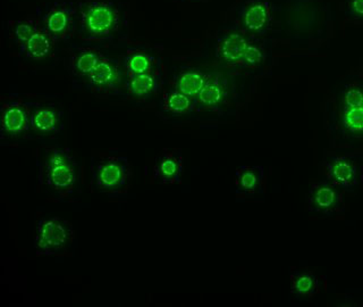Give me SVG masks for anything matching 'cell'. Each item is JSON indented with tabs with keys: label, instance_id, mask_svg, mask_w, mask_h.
Returning a JSON list of instances; mask_svg holds the SVG:
<instances>
[{
	"label": "cell",
	"instance_id": "obj_21",
	"mask_svg": "<svg viewBox=\"0 0 363 307\" xmlns=\"http://www.w3.org/2000/svg\"><path fill=\"white\" fill-rule=\"evenodd\" d=\"M196 108V98L182 94L179 90L169 91L164 95L162 109L173 114H186Z\"/></svg>",
	"mask_w": 363,
	"mask_h": 307
},
{
	"label": "cell",
	"instance_id": "obj_23",
	"mask_svg": "<svg viewBox=\"0 0 363 307\" xmlns=\"http://www.w3.org/2000/svg\"><path fill=\"white\" fill-rule=\"evenodd\" d=\"M292 293L298 297H311L318 293L319 282L313 274L300 273L292 276Z\"/></svg>",
	"mask_w": 363,
	"mask_h": 307
},
{
	"label": "cell",
	"instance_id": "obj_25",
	"mask_svg": "<svg viewBox=\"0 0 363 307\" xmlns=\"http://www.w3.org/2000/svg\"><path fill=\"white\" fill-rule=\"evenodd\" d=\"M346 17L355 23H363V0H346Z\"/></svg>",
	"mask_w": 363,
	"mask_h": 307
},
{
	"label": "cell",
	"instance_id": "obj_2",
	"mask_svg": "<svg viewBox=\"0 0 363 307\" xmlns=\"http://www.w3.org/2000/svg\"><path fill=\"white\" fill-rule=\"evenodd\" d=\"M79 179V164L69 148L45 149L39 161V181L60 197L73 193Z\"/></svg>",
	"mask_w": 363,
	"mask_h": 307
},
{
	"label": "cell",
	"instance_id": "obj_11",
	"mask_svg": "<svg viewBox=\"0 0 363 307\" xmlns=\"http://www.w3.org/2000/svg\"><path fill=\"white\" fill-rule=\"evenodd\" d=\"M310 208L315 212L332 214L343 208V196L329 183H317L310 191Z\"/></svg>",
	"mask_w": 363,
	"mask_h": 307
},
{
	"label": "cell",
	"instance_id": "obj_10",
	"mask_svg": "<svg viewBox=\"0 0 363 307\" xmlns=\"http://www.w3.org/2000/svg\"><path fill=\"white\" fill-rule=\"evenodd\" d=\"M251 45L252 43L241 32H230L219 40L217 57L228 65L243 68L244 60Z\"/></svg>",
	"mask_w": 363,
	"mask_h": 307
},
{
	"label": "cell",
	"instance_id": "obj_24",
	"mask_svg": "<svg viewBox=\"0 0 363 307\" xmlns=\"http://www.w3.org/2000/svg\"><path fill=\"white\" fill-rule=\"evenodd\" d=\"M343 125L351 134H363V106L345 107L343 113Z\"/></svg>",
	"mask_w": 363,
	"mask_h": 307
},
{
	"label": "cell",
	"instance_id": "obj_16",
	"mask_svg": "<svg viewBox=\"0 0 363 307\" xmlns=\"http://www.w3.org/2000/svg\"><path fill=\"white\" fill-rule=\"evenodd\" d=\"M102 55L99 51L92 48H79L72 56V73L83 81L94 72V68L102 60Z\"/></svg>",
	"mask_w": 363,
	"mask_h": 307
},
{
	"label": "cell",
	"instance_id": "obj_15",
	"mask_svg": "<svg viewBox=\"0 0 363 307\" xmlns=\"http://www.w3.org/2000/svg\"><path fill=\"white\" fill-rule=\"evenodd\" d=\"M125 90L135 99H147L156 94L162 85L160 75L141 74V75H126Z\"/></svg>",
	"mask_w": 363,
	"mask_h": 307
},
{
	"label": "cell",
	"instance_id": "obj_7",
	"mask_svg": "<svg viewBox=\"0 0 363 307\" xmlns=\"http://www.w3.org/2000/svg\"><path fill=\"white\" fill-rule=\"evenodd\" d=\"M33 102H6L1 111V134L18 138L28 134L31 128V108Z\"/></svg>",
	"mask_w": 363,
	"mask_h": 307
},
{
	"label": "cell",
	"instance_id": "obj_22",
	"mask_svg": "<svg viewBox=\"0 0 363 307\" xmlns=\"http://www.w3.org/2000/svg\"><path fill=\"white\" fill-rule=\"evenodd\" d=\"M11 24H13L11 26V39L14 40L18 47H22L35 32L43 28L39 17L15 21Z\"/></svg>",
	"mask_w": 363,
	"mask_h": 307
},
{
	"label": "cell",
	"instance_id": "obj_12",
	"mask_svg": "<svg viewBox=\"0 0 363 307\" xmlns=\"http://www.w3.org/2000/svg\"><path fill=\"white\" fill-rule=\"evenodd\" d=\"M123 68L126 75H162V60L142 49H128L123 58Z\"/></svg>",
	"mask_w": 363,
	"mask_h": 307
},
{
	"label": "cell",
	"instance_id": "obj_6",
	"mask_svg": "<svg viewBox=\"0 0 363 307\" xmlns=\"http://www.w3.org/2000/svg\"><path fill=\"white\" fill-rule=\"evenodd\" d=\"M125 70L113 58L102 57L94 72L86 77L84 83L89 90L100 94H117L124 83Z\"/></svg>",
	"mask_w": 363,
	"mask_h": 307
},
{
	"label": "cell",
	"instance_id": "obj_27",
	"mask_svg": "<svg viewBox=\"0 0 363 307\" xmlns=\"http://www.w3.org/2000/svg\"><path fill=\"white\" fill-rule=\"evenodd\" d=\"M345 107H361L363 106V91L359 88H350L344 95Z\"/></svg>",
	"mask_w": 363,
	"mask_h": 307
},
{
	"label": "cell",
	"instance_id": "obj_8",
	"mask_svg": "<svg viewBox=\"0 0 363 307\" xmlns=\"http://www.w3.org/2000/svg\"><path fill=\"white\" fill-rule=\"evenodd\" d=\"M183 168V155L179 149H164L153 165V180L160 185L181 183Z\"/></svg>",
	"mask_w": 363,
	"mask_h": 307
},
{
	"label": "cell",
	"instance_id": "obj_1",
	"mask_svg": "<svg viewBox=\"0 0 363 307\" xmlns=\"http://www.w3.org/2000/svg\"><path fill=\"white\" fill-rule=\"evenodd\" d=\"M125 26V16L113 0H82L77 4L79 38L104 43L116 37Z\"/></svg>",
	"mask_w": 363,
	"mask_h": 307
},
{
	"label": "cell",
	"instance_id": "obj_9",
	"mask_svg": "<svg viewBox=\"0 0 363 307\" xmlns=\"http://www.w3.org/2000/svg\"><path fill=\"white\" fill-rule=\"evenodd\" d=\"M240 21L245 31L253 34H264L269 30L272 24V6L264 0H250L242 6Z\"/></svg>",
	"mask_w": 363,
	"mask_h": 307
},
{
	"label": "cell",
	"instance_id": "obj_19",
	"mask_svg": "<svg viewBox=\"0 0 363 307\" xmlns=\"http://www.w3.org/2000/svg\"><path fill=\"white\" fill-rule=\"evenodd\" d=\"M264 181V168L261 166H241L235 172V185L243 193H255Z\"/></svg>",
	"mask_w": 363,
	"mask_h": 307
},
{
	"label": "cell",
	"instance_id": "obj_14",
	"mask_svg": "<svg viewBox=\"0 0 363 307\" xmlns=\"http://www.w3.org/2000/svg\"><path fill=\"white\" fill-rule=\"evenodd\" d=\"M327 178L335 187L352 189L359 183L357 165L346 157H337L327 164Z\"/></svg>",
	"mask_w": 363,
	"mask_h": 307
},
{
	"label": "cell",
	"instance_id": "obj_26",
	"mask_svg": "<svg viewBox=\"0 0 363 307\" xmlns=\"http://www.w3.org/2000/svg\"><path fill=\"white\" fill-rule=\"evenodd\" d=\"M264 51L261 50L259 47L255 45H250L249 51H247L245 60H244L243 68H258L264 62Z\"/></svg>",
	"mask_w": 363,
	"mask_h": 307
},
{
	"label": "cell",
	"instance_id": "obj_13",
	"mask_svg": "<svg viewBox=\"0 0 363 307\" xmlns=\"http://www.w3.org/2000/svg\"><path fill=\"white\" fill-rule=\"evenodd\" d=\"M31 128L39 134H58L62 130V112L51 106L32 104Z\"/></svg>",
	"mask_w": 363,
	"mask_h": 307
},
{
	"label": "cell",
	"instance_id": "obj_3",
	"mask_svg": "<svg viewBox=\"0 0 363 307\" xmlns=\"http://www.w3.org/2000/svg\"><path fill=\"white\" fill-rule=\"evenodd\" d=\"M132 179V168L128 157H105L92 166L91 185L100 193H124Z\"/></svg>",
	"mask_w": 363,
	"mask_h": 307
},
{
	"label": "cell",
	"instance_id": "obj_5",
	"mask_svg": "<svg viewBox=\"0 0 363 307\" xmlns=\"http://www.w3.org/2000/svg\"><path fill=\"white\" fill-rule=\"evenodd\" d=\"M73 238V227L69 222L60 217L41 219L34 238V249L39 256L55 255L65 250Z\"/></svg>",
	"mask_w": 363,
	"mask_h": 307
},
{
	"label": "cell",
	"instance_id": "obj_18",
	"mask_svg": "<svg viewBox=\"0 0 363 307\" xmlns=\"http://www.w3.org/2000/svg\"><path fill=\"white\" fill-rule=\"evenodd\" d=\"M226 98V88L224 83L217 77H209L207 83L196 97V107L218 108Z\"/></svg>",
	"mask_w": 363,
	"mask_h": 307
},
{
	"label": "cell",
	"instance_id": "obj_17",
	"mask_svg": "<svg viewBox=\"0 0 363 307\" xmlns=\"http://www.w3.org/2000/svg\"><path fill=\"white\" fill-rule=\"evenodd\" d=\"M54 43H56L43 28L32 36L22 47L21 54L30 60H41L50 55Z\"/></svg>",
	"mask_w": 363,
	"mask_h": 307
},
{
	"label": "cell",
	"instance_id": "obj_4",
	"mask_svg": "<svg viewBox=\"0 0 363 307\" xmlns=\"http://www.w3.org/2000/svg\"><path fill=\"white\" fill-rule=\"evenodd\" d=\"M41 26L55 41H64L77 31V5L71 1L48 4L38 11Z\"/></svg>",
	"mask_w": 363,
	"mask_h": 307
},
{
	"label": "cell",
	"instance_id": "obj_20",
	"mask_svg": "<svg viewBox=\"0 0 363 307\" xmlns=\"http://www.w3.org/2000/svg\"><path fill=\"white\" fill-rule=\"evenodd\" d=\"M209 75L199 71H187L179 74L175 79V89L182 94L196 98L207 83Z\"/></svg>",
	"mask_w": 363,
	"mask_h": 307
}]
</instances>
